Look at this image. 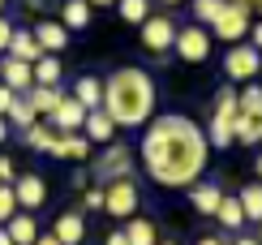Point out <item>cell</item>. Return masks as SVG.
Returning a JSON list of instances; mask_svg holds the SVG:
<instances>
[{
	"label": "cell",
	"instance_id": "obj_1",
	"mask_svg": "<svg viewBox=\"0 0 262 245\" xmlns=\"http://www.w3.org/2000/svg\"><path fill=\"white\" fill-rule=\"evenodd\" d=\"M206 133L198 120H189L185 112L168 116H150L146 133H142V164H146L150 181L163 189H189L193 181H202L206 172Z\"/></svg>",
	"mask_w": 262,
	"mask_h": 245
},
{
	"label": "cell",
	"instance_id": "obj_2",
	"mask_svg": "<svg viewBox=\"0 0 262 245\" xmlns=\"http://www.w3.org/2000/svg\"><path fill=\"white\" fill-rule=\"evenodd\" d=\"M155 104H159V91H155V77L146 69H116L112 77L103 82V112L112 116L116 129H142L150 116H155Z\"/></svg>",
	"mask_w": 262,
	"mask_h": 245
},
{
	"label": "cell",
	"instance_id": "obj_3",
	"mask_svg": "<svg viewBox=\"0 0 262 245\" xmlns=\"http://www.w3.org/2000/svg\"><path fill=\"white\" fill-rule=\"evenodd\" d=\"M249 26H254V13H249L245 0H224V9H220V13H215V22H211V39L241 43Z\"/></svg>",
	"mask_w": 262,
	"mask_h": 245
},
{
	"label": "cell",
	"instance_id": "obj_4",
	"mask_svg": "<svg viewBox=\"0 0 262 245\" xmlns=\"http://www.w3.org/2000/svg\"><path fill=\"white\" fill-rule=\"evenodd\" d=\"M138 207H142V194H138L134 176H121V181H107V185H103V211H107L112 219L138 215Z\"/></svg>",
	"mask_w": 262,
	"mask_h": 245
},
{
	"label": "cell",
	"instance_id": "obj_5",
	"mask_svg": "<svg viewBox=\"0 0 262 245\" xmlns=\"http://www.w3.org/2000/svg\"><path fill=\"white\" fill-rule=\"evenodd\" d=\"M172 52H177L181 60H189V65L206 60V56H211V30L198 26V22L181 26V30H177V39H172Z\"/></svg>",
	"mask_w": 262,
	"mask_h": 245
},
{
	"label": "cell",
	"instance_id": "obj_6",
	"mask_svg": "<svg viewBox=\"0 0 262 245\" xmlns=\"http://www.w3.org/2000/svg\"><path fill=\"white\" fill-rule=\"evenodd\" d=\"M95 176H99V185H107V181H121V176H129L134 172V151L129 147H121V142H107V151L95 159V168H91Z\"/></svg>",
	"mask_w": 262,
	"mask_h": 245
},
{
	"label": "cell",
	"instance_id": "obj_7",
	"mask_svg": "<svg viewBox=\"0 0 262 245\" xmlns=\"http://www.w3.org/2000/svg\"><path fill=\"white\" fill-rule=\"evenodd\" d=\"M172 39H177V22H172L168 13H150L146 22H142V48L146 52L163 56V52H172Z\"/></svg>",
	"mask_w": 262,
	"mask_h": 245
},
{
	"label": "cell",
	"instance_id": "obj_8",
	"mask_svg": "<svg viewBox=\"0 0 262 245\" xmlns=\"http://www.w3.org/2000/svg\"><path fill=\"white\" fill-rule=\"evenodd\" d=\"M258 48H249V43H232L228 48V56H224V73H228V82H254L258 77Z\"/></svg>",
	"mask_w": 262,
	"mask_h": 245
},
{
	"label": "cell",
	"instance_id": "obj_9",
	"mask_svg": "<svg viewBox=\"0 0 262 245\" xmlns=\"http://www.w3.org/2000/svg\"><path fill=\"white\" fill-rule=\"evenodd\" d=\"M30 35H35V43H39V52H43V56H60V52L69 48V30H64L60 22L39 17L35 26H30Z\"/></svg>",
	"mask_w": 262,
	"mask_h": 245
},
{
	"label": "cell",
	"instance_id": "obj_10",
	"mask_svg": "<svg viewBox=\"0 0 262 245\" xmlns=\"http://www.w3.org/2000/svg\"><path fill=\"white\" fill-rule=\"evenodd\" d=\"M13 198H17V211H39L43 202H48V181L35 176V172L17 176L13 181Z\"/></svg>",
	"mask_w": 262,
	"mask_h": 245
},
{
	"label": "cell",
	"instance_id": "obj_11",
	"mask_svg": "<svg viewBox=\"0 0 262 245\" xmlns=\"http://www.w3.org/2000/svg\"><path fill=\"white\" fill-rule=\"evenodd\" d=\"M82 120H86V108L73 95H64L60 104H56V112L48 116V125L56 129V133H82Z\"/></svg>",
	"mask_w": 262,
	"mask_h": 245
},
{
	"label": "cell",
	"instance_id": "obj_12",
	"mask_svg": "<svg viewBox=\"0 0 262 245\" xmlns=\"http://www.w3.org/2000/svg\"><path fill=\"white\" fill-rule=\"evenodd\" d=\"M0 228L9 232V241H13V245H30V241L39 237L35 211H13V215H9V219H5V224H0Z\"/></svg>",
	"mask_w": 262,
	"mask_h": 245
},
{
	"label": "cell",
	"instance_id": "obj_13",
	"mask_svg": "<svg viewBox=\"0 0 262 245\" xmlns=\"http://www.w3.org/2000/svg\"><path fill=\"white\" fill-rule=\"evenodd\" d=\"M112 133H116V125H112V116L103 112V108H95V112H86V120H82V138L91 142H99V147H107L112 142Z\"/></svg>",
	"mask_w": 262,
	"mask_h": 245
},
{
	"label": "cell",
	"instance_id": "obj_14",
	"mask_svg": "<svg viewBox=\"0 0 262 245\" xmlns=\"http://www.w3.org/2000/svg\"><path fill=\"white\" fill-rule=\"evenodd\" d=\"M0 82H5L9 91L26 95L30 86H35V77H30V65H26V60H13V56H5V60H0Z\"/></svg>",
	"mask_w": 262,
	"mask_h": 245
},
{
	"label": "cell",
	"instance_id": "obj_15",
	"mask_svg": "<svg viewBox=\"0 0 262 245\" xmlns=\"http://www.w3.org/2000/svg\"><path fill=\"white\" fill-rule=\"evenodd\" d=\"M52 237H56L60 245H82L86 219L78 215V211H64V215H56V224H52Z\"/></svg>",
	"mask_w": 262,
	"mask_h": 245
},
{
	"label": "cell",
	"instance_id": "obj_16",
	"mask_svg": "<svg viewBox=\"0 0 262 245\" xmlns=\"http://www.w3.org/2000/svg\"><path fill=\"white\" fill-rule=\"evenodd\" d=\"M220 198H224V189L215 185V181H193V185H189V202H193L198 215H215Z\"/></svg>",
	"mask_w": 262,
	"mask_h": 245
},
{
	"label": "cell",
	"instance_id": "obj_17",
	"mask_svg": "<svg viewBox=\"0 0 262 245\" xmlns=\"http://www.w3.org/2000/svg\"><path fill=\"white\" fill-rule=\"evenodd\" d=\"M121 232H125L129 245H155L159 241V224H155V219H146V215H129V224Z\"/></svg>",
	"mask_w": 262,
	"mask_h": 245
},
{
	"label": "cell",
	"instance_id": "obj_18",
	"mask_svg": "<svg viewBox=\"0 0 262 245\" xmlns=\"http://www.w3.org/2000/svg\"><path fill=\"white\" fill-rule=\"evenodd\" d=\"M26 99H30V108H35V116L43 120V116H52V112H56V104L64 99V91H60V86H30V91H26Z\"/></svg>",
	"mask_w": 262,
	"mask_h": 245
},
{
	"label": "cell",
	"instance_id": "obj_19",
	"mask_svg": "<svg viewBox=\"0 0 262 245\" xmlns=\"http://www.w3.org/2000/svg\"><path fill=\"white\" fill-rule=\"evenodd\" d=\"M52 155H60V159H91V142L82 133H56Z\"/></svg>",
	"mask_w": 262,
	"mask_h": 245
},
{
	"label": "cell",
	"instance_id": "obj_20",
	"mask_svg": "<svg viewBox=\"0 0 262 245\" xmlns=\"http://www.w3.org/2000/svg\"><path fill=\"white\" fill-rule=\"evenodd\" d=\"M5 56H13V60H26V65H35L43 52H39V43L30 30H13V39H9V48H5Z\"/></svg>",
	"mask_w": 262,
	"mask_h": 245
},
{
	"label": "cell",
	"instance_id": "obj_21",
	"mask_svg": "<svg viewBox=\"0 0 262 245\" xmlns=\"http://www.w3.org/2000/svg\"><path fill=\"white\" fill-rule=\"evenodd\" d=\"M73 99H78L86 112H95V108L103 104V82H99V77H91V73L78 77V82H73Z\"/></svg>",
	"mask_w": 262,
	"mask_h": 245
},
{
	"label": "cell",
	"instance_id": "obj_22",
	"mask_svg": "<svg viewBox=\"0 0 262 245\" xmlns=\"http://www.w3.org/2000/svg\"><path fill=\"white\" fill-rule=\"evenodd\" d=\"M258 138H262V116L236 112L232 116V142H241V147H258Z\"/></svg>",
	"mask_w": 262,
	"mask_h": 245
},
{
	"label": "cell",
	"instance_id": "obj_23",
	"mask_svg": "<svg viewBox=\"0 0 262 245\" xmlns=\"http://www.w3.org/2000/svg\"><path fill=\"white\" fill-rule=\"evenodd\" d=\"M30 77H35V86H60V77H64L60 56H39L30 65Z\"/></svg>",
	"mask_w": 262,
	"mask_h": 245
},
{
	"label": "cell",
	"instance_id": "obj_24",
	"mask_svg": "<svg viewBox=\"0 0 262 245\" xmlns=\"http://www.w3.org/2000/svg\"><path fill=\"white\" fill-rule=\"evenodd\" d=\"M60 26L64 30H86L91 26V5L86 0H64L60 5Z\"/></svg>",
	"mask_w": 262,
	"mask_h": 245
},
{
	"label": "cell",
	"instance_id": "obj_25",
	"mask_svg": "<svg viewBox=\"0 0 262 245\" xmlns=\"http://www.w3.org/2000/svg\"><path fill=\"white\" fill-rule=\"evenodd\" d=\"M215 219H220L224 228H245V211H241V202H236V194H224V198H220Z\"/></svg>",
	"mask_w": 262,
	"mask_h": 245
},
{
	"label": "cell",
	"instance_id": "obj_26",
	"mask_svg": "<svg viewBox=\"0 0 262 245\" xmlns=\"http://www.w3.org/2000/svg\"><path fill=\"white\" fill-rule=\"evenodd\" d=\"M236 202H241V211H245L249 224H258V219H262V185H258V181H249L241 194H236Z\"/></svg>",
	"mask_w": 262,
	"mask_h": 245
},
{
	"label": "cell",
	"instance_id": "obj_27",
	"mask_svg": "<svg viewBox=\"0 0 262 245\" xmlns=\"http://www.w3.org/2000/svg\"><path fill=\"white\" fill-rule=\"evenodd\" d=\"M35 120H39V116H35V108H30L26 95H17L13 104H9V112H5V125H17V129H30Z\"/></svg>",
	"mask_w": 262,
	"mask_h": 245
},
{
	"label": "cell",
	"instance_id": "obj_28",
	"mask_svg": "<svg viewBox=\"0 0 262 245\" xmlns=\"http://www.w3.org/2000/svg\"><path fill=\"white\" fill-rule=\"evenodd\" d=\"M21 138H26V147H30V151H52V142H56V129L43 125V120H35L30 129H21Z\"/></svg>",
	"mask_w": 262,
	"mask_h": 245
},
{
	"label": "cell",
	"instance_id": "obj_29",
	"mask_svg": "<svg viewBox=\"0 0 262 245\" xmlns=\"http://www.w3.org/2000/svg\"><path fill=\"white\" fill-rule=\"evenodd\" d=\"M236 108H241L245 116H262V86L245 82V91H236Z\"/></svg>",
	"mask_w": 262,
	"mask_h": 245
},
{
	"label": "cell",
	"instance_id": "obj_30",
	"mask_svg": "<svg viewBox=\"0 0 262 245\" xmlns=\"http://www.w3.org/2000/svg\"><path fill=\"white\" fill-rule=\"evenodd\" d=\"M116 9H121V22H129V26H142L150 17V0H116Z\"/></svg>",
	"mask_w": 262,
	"mask_h": 245
},
{
	"label": "cell",
	"instance_id": "obj_31",
	"mask_svg": "<svg viewBox=\"0 0 262 245\" xmlns=\"http://www.w3.org/2000/svg\"><path fill=\"white\" fill-rule=\"evenodd\" d=\"M236 112H241V108H236V91H220V95H215V120H232Z\"/></svg>",
	"mask_w": 262,
	"mask_h": 245
},
{
	"label": "cell",
	"instance_id": "obj_32",
	"mask_svg": "<svg viewBox=\"0 0 262 245\" xmlns=\"http://www.w3.org/2000/svg\"><path fill=\"white\" fill-rule=\"evenodd\" d=\"M220 9H224V0H193V17L198 22H215Z\"/></svg>",
	"mask_w": 262,
	"mask_h": 245
},
{
	"label": "cell",
	"instance_id": "obj_33",
	"mask_svg": "<svg viewBox=\"0 0 262 245\" xmlns=\"http://www.w3.org/2000/svg\"><path fill=\"white\" fill-rule=\"evenodd\" d=\"M82 207L86 211H103V185H86L82 189Z\"/></svg>",
	"mask_w": 262,
	"mask_h": 245
},
{
	"label": "cell",
	"instance_id": "obj_34",
	"mask_svg": "<svg viewBox=\"0 0 262 245\" xmlns=\"http://www.w3.org/2000/svg\"><path fill=\"white\" fill-rule=\"evenodd\" d=\"M17 211V198H13V185H0V224Z\"/></svg>",
	"mask_w": 262,
	"mask_h": 245
},
{
	"label": "cell",
	"instance_id": "obj_35",
	"mask_svg": "<svg viewBox=\"0 0 262 245\" xmlns=\"http://www.w3.org/2000/svg\"><path fill=\"white\" fill-rule=\"evenodd\" d=\"M17 181V168H13V159L9 155H0V185H13Z\"/></svg>",
	"mask_w": 262,
	"mask_h": 245
},
{
	"label": "cell",
	"instance_id": "obj_36",
	"mask_svg": "<svg viewBox=\"0 0 262 245\" xmlns=\"http://www.w3.org/2000/svg\"><path fill=\"white\" fill-rule=\"evenodd\" d=\"M13 30H17V26H13L5 13H0V56H5V48H9V39H13Z\"/></svg>",
	"mask_w": 262,
	"mask_h": 245
},
{
	"label": "cell",
	"instance_id": "obj_37",
	"mask_svg": "<svg viewBox=\"0 0 262 245\" xmlns=\"http://www.w3.org/2000/svg\"><path fill=\"white\" fill-rule=\"evenodd\" d=\"M13 99H17V91H9V86H5V82H0V116H5V112H9V104H13Z\"/></svg>",
	"mask_w": 262,
	"mask_h": 245
},
{
	"label": "cell",
	"instance_id": "obj_38",
	"mask_svg": "<svg viewBox=\"0 0 262 245\" xmlns=\"http://www.w3.org/2000/svg\"><path fill=\"white\" fill-rule=\"evenodd\" d=\"M103 245H129V241H125V232L116 228V232H107V241H103Z\"/></svg>",
	"mask_w": 262,
	"mask_h": 245
},
{
	"label": "cell",
	"instance_id": "obj_39",
	"mask_svg": "<svg viewBox=\"0 0 262 245\" xmlns=\"http://www.w3.org/2000/svg\"><path fill=\"white\" fill-rule=\"evenodd\" d=\"M30 245H60V241H56V237H52V232H39V237H35V241H30Z\"/></svg>",
	"mask_w": 262,
	"mask_h": 245
},
{
	"label": "cell",
	"instance_id": "obj_40",
	"mask_svg": "<svg viewBox=\"0 0 262 245\" xmlns=\"http://www.w3.org/2000/svg\"><path fill=\"white\" fill-rule=\"evenodd\" d=\"M193 245H228V241H224V237H198Z\"/></svg>",
	"mask_w": 262,
	"mask_h": 245
},
{
	"label": "cell",
	"instance_id": "obj_41",
	"mask_svg": "<svg viewBox=\"0 0 262 245\" xmlns=\"http://www.w3.org/2000/svg\"><path fill=\"white\" fill-rule=\"evenodd\" d=\"M228 245H258V237H236V241H228Z\"/></svg>",
	"mask_w": 262,
	"mask_h": 245
},
{
	"label": "cell",
	"instance_id": "obj_42",
	"mask_svg": "<svg viewBox=\"0 0 262 245\" xmlns=\"http://www.w3.org/2000/svg\"><path fill=\"white\" fill-rule=\"evenodd\" d=\"M245 5H249V13L258 17V9H262V0H245Z\"/></svg>",
	"mask_w": 262,
	"mask_h": 245
},
{
	"label": "cell",
	"instance_id": "obj_43",
	"mask_svg": "<svg viewBox=\"0 0 262 245\" xmlns=\"http://www.w3.org/2000/svg\"><path fill=\"white\" fill-rule=\"evenodd\" d=\"M9 138V125H5V116H0V142H5Z\"/></svg>",
	"mask_w": 262,
	"mask_h": 245
},
{
	"label": "cell",
	"instance_id": "obj_44",
	"mask_svg": "<svg viewBox=\"0 0 262 245\" xmlns=\"http://www.w3.org/2000/svg\"><path fill=\"white\" fill-rule=\"evenodd\" d=\"M86 5H91V9H95V5H116V0H86Z\"/></svg>",
	"mask_w": 262,
	"mask_h": 245
},
{
	"label": "cell",
	"instance_id": "obj_45",
	"mask_svg": "<svg viewBox=\"0 0 262 245\" xmlns=\"http://www.w3.org/2000/svg\"><path fill=\"white\" fill-rule=\"evenodd\" d=\"M0 245H13V241H9V232H5V228H0Z\"/></svg>",
	"mask_w": 262,
	"mask_h": 245
},
{
	"label": "cell",
	"instance_id": "obj_46",
	"mask_svg": "<svg viewBox=\"0 0 262 245\" xmlns=\"http://www.w3.org/2000/svg\"><path fill=\"white\" fill-rule=\"evenodd\" d=\"M155 245H181V241H155Z\"/></svg>",
	"mask_w": 262,
	"mask_h": 245
},
{
	"label": "cell",
	"instance_id": "obj_47",
	"mask_svg": "<svg viewBox=\"0 0 262 245\" xmlns=\"http://www.w3.org/2000/svg\"><path fill=\"white\" fill-rule=\"evenodd\" d=\"M163 5H181V0H163Z\"/></svg>",
	"mask_w": 262,
	"mask_h": 245
},
{
	"label": "cell",
	"instance_id": "obj_48",
	"mask_svg": "<svg viewBox=\"0 0 262 245\" xmlns=\"http://www.w3.org/2000/svg\"><path fill=\"white\" fill-rule=\"evenodd\" d=\"M0 13H5V0H0Z\"/></svg>",
	"mask_w": 262,
	"mask_h": 245
}]
</instances>
